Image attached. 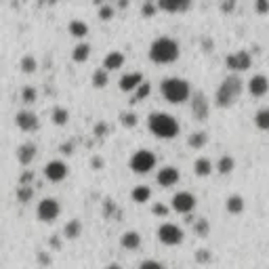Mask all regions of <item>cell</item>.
Segmentation results:
<instances>
[{
    "instance_id": "obj_1",
    "label": "cell",
    "mask_w": 269,
    "mask_h": 269,
    "mask_svg": "<svg viewBox=\"0 0 269 269\" xmlns=\"http://www.w3.org/2000/svg\"><path fill=\"white\" fill-rule=\"evenodd\" d=\"M148 129L158 139H175L179 135V122L166 112H152L148 118Z\"/></svg>"
},
{
    "instance_id": "obj_2",
    "label": "cell",
    "mask_w": 269,
    "mask_h": 269,
    "mask_svg": "<svg viewBox=\"0 0 269 269\" xmlns=\"http://www.w3.org/2000/svg\"><path fill=\"white\" fill-rule=\"evenodd\" d=\"M244 91V82L240 80V76H227L219 88H217V93H214V103H217L219 107H231L242 95Z\"/></svg>"
},
{
    "instance_id": "obj_3",
    "label": "cell",
    "mask_w": 269,
    "mask_h": 269,
    "mask_svg": "<svg viewBox=\"0 0 269 269\" xmlns=\"http://www.w3.org/2000/svg\"><path fill=\"white\" fill-rule=\"evenodd\" d=\"M150 59L156 63H173L179 59V42L168 36H160L150 46Z\"/></svg>"
},
{
    "instance_id": "obj_4",
    "label": "cell",
    "mask_w": 269,
    "mask_h": 269,
    "mask_svg": "<svg viewBox=\"0 0 269 269\" xmlns=\"http://www.w3.org/2000/svg\"><path fill=\"white\" fill-rule=\"evenodd\" d=\"M160 91H162V97L170 103H183L191 97L189 82L183 80V78H177V76L164 78L162 82H160Z\"/></svg>"
},
{
    "instance_id": "obj_5",
    "label": "cell",
    "mask_w": 269,
    "mask_h": 269,
    "mask_svg": "<svg viewBox=\"0 0 269 269\" xmlns=\"http://www.w3.org/2000/svg\"><path fill=\"white\" fill-rule=\"evenodd\" d=\"M129 166L137 175H145L156 166V154L150 150H137L129 160Z\"/></svg>"
},
{
    "instance_id": "obj_6",
    "label": "cell",
    "mask_w": 269,
    "mask_h": 269,
    "mask_svg": "<svg viewBox=\"0 0 269 269\" xmlns=\"http://www.w3.org/2000/svg\"><path fill=\"white\" fill-rule=\"evenodd\" d=\"M36 214L42 223H53L57 221V217L61 214V206L57 198H42L38 202V208H36Z\"/></svg>"
},
{
    "instance_id": "obj_7",
    "label": "cell",
    "mask_w": 269,
    "mask_h": 269,
    "mask_svg": "<svg viewBox=\"0 0 269 269\" xmlns=\"http://www.w3.org/2000/svg\"><path fill=\"white\" fill-rule=\"evenodd\" d=\"M158 240L166 246H177L183 242V229L175 223H162L158 227Z\"/></svg>"
},
{
    "instance_id": "obj_8",
    "label": "cell",
    "mask_w": 269,
    "mask_h": 269,
    "mask_svg": "<svg viewBox=\"0 0 269 269\" xmlns=\"http://www.w3.org/2000/svg\"><path fill=\"white\" fill-rule=\"evenodd\" d=\"M225 65L231 71H246L253 67V55H250L248 51H236V53H231V55H227Z\"/></svg>"
},
{
    "instance_id": "obj_9",
    "label": "cell",
    "mask_w": 269,
    "mask_h": 269,
    "mask_svg": "<svg viewBox=\"0 0 269 269\" xmlns=\"http://www.w3.org/2000/svg\"><path fill=\"white\" fill-rule=\"evenodd\" d=\"M67 173H69V168H67V164L63 162V160H51V162L44 164V177L53 183L63 181V179L67 177Z\"/></svg>"
},
{
    "instance_id": "obj_10",
    "label": "cell",
    "mask_w": 269,
    "mask_h": 269,
    "mask_svg": "<svg viewBox=\"0 0 269 269\" xmlns=\"http://www.w3.org/2000/svg\"><path fill=\"white\" fill-rule=\"evenodd\" d=\"M195 208V195L189 191H177L173 195V210L181 212V214H189Z\"/></svg>"
},
{
    "instance_id": "obj_11",
    "label": "cell",
    "mask_w": 269,
    "mask_h": 269,
    "mask_svg": "<svg viewBox=\"0 0 269 269\" xmlns=\"http://www.w3.org/2000/svg\"><path fill=\"white\" fill-rule=\"evenodd\" d=\"M208 110H210V107H208L206 95L204 93H195L191 97V114H193V118L200 120V122H204L208 118Z\"/></svg>"
},
{
    "instance_id": "obj_12",
    "label": "cell",
    "mask_w": 269,
    "mask_h": 269,
    "mask_svg": "<svg viewBox=\"0 0 269 269\" xmlns=\"http://www.w3.org/2000/svg\"><path fill=\"white\" fill-rule=\"evenodd\" d=\"M15 124L19 127L21 131H26V133H30V131H36L38 129V116H36L34 112H30V110H21V112H17V116H15Z\"/></svg>"
},
{
    "instance_id": "obj_13",
    "label": "cell",
    "mask_w": 269,
    "mask_h": 269,
    "mask_svg": "<svg viewBox=\"0 0 269 269\" xmlns=\"http://www.w3.org/2000/svg\"><path fill=\"white\" fill-rule=\"evenodd\" d=\"M248 93L253 97H265L269 93V78L265 74H255L248 80Z\"/></svg>"
},
{
    "instance_id": "obj_14",
    "label": "cell",
    "mask_w": 269,
    "mask_h": 269,
    "mask_svg": "<svg viewBox=\"0 0 269 269\" xmlns=\"http://www.w3.org/2000/svg\"><path fill=\"white\" fill-rule=\"evenodd\" d=\"M143 82H145V80H143L141 71H129V74H124L120 78V91H124V93H135Z\"/></svg>"
},
{
    "instance_id": "obj_15",
    "label": "cell",
    "mask_w": 269,
    "mask_h": 269,
    "mask_svg": "<svg viewBox=\"0 0 269 269\" xmlns=\"http://www.w3.org/2000/svg\"><path fill=\"white\" fill-rule=\"evenodd\" d=\"M179 177H181V175H179L177 166H162L158 170V175H156V181L162 187H173V185H177Z\"/></svg>"
},
{
    "instance_id": "obj_16",
    "label": "cell",
    "mask_w": 269,
    "mask_h": 269,
    "mask_svg": "<svg viewBox=\"0 0 269 269\" xmlns=\"http://www.w3.org/2000/svg\"><path fill=\"white\" fill-rule=\"evenodd\" d=\"M36 154H38V148H36V143H32V141H26L17 148V160H19L21 166H30L34 162Z\"/></svg>"
},
{
    "instance_id": "obj_17",
    "label": "cell",
    "mask_w": 269,
    "mask_h": 269,
    "mask_svg": "<svg viewBox=\"0 0 269 269\" xmlns=\"http://www.w3.org/2000/svg\"><path fill=\"white\" fill-rule=\"evenodd\" d=\"M124 61H127V57H124V53L122 51H112V53H107L105 59H103V67L107 71H114V69H120L124 65Z\"/></svg>"
},
{
    "instance_id": "obj_18",
    "label": "cell",
    "mask_w": 269,
    "mask_h": 269,
    "mask_svg": "<svg viewBox=\"0 0 269 269\" xmlns=\"http://www.w3.org/2000/svg\"><path fill=\"white\" fill-rule=\"evenodd\" d=\"M120 244H122V248H127V250H137L141 246V234L135 231V229L124 231L122 238H120Z\"/></svg>"
},
{
    "instance_id": "obj_19",
    "label": "cell",
    "mask_w": 269,
    "mask_h": 269,
    "mask_svg": "<svg viewBox=\"0 0 269 269\" xmlns=\"http://www.w3.org/2000/svg\"><path fill=\"white\" fill-rule=\"evenodd\" d=\"M80 234H82V223H80L78 219H71V221L65 223V227H63V238L76 240Z\"/></svg>"
},
{
    "instance_id": "obj_20",
    "label": "cell",
    "mask_w": 269,
    "mask_h": 269,
    "mask_svg": "<svg viewBox=\"0 0 269 269\" xmlns=\"http://www.w3.org/2000/svg\"><path fill=\"white\" fill-rule=\"evenodd\" d=\"M225 208H227V212H231V214H240V212L244 210V198H242L240 193L229 195V198L225 200Z\"/></svg>"
},
{
    "instance_id": "obj_21",
    "label": "cell",
    "mask_w": 269,
    "mask_h": 269,
    "mask_svg": "<svg viewBox=\"0 0 269 269\" xmlns=\"http://www.w3.org/2000/svg\"><path fill=\"white\" fill-rule=\"evenodd\" d=\"M71 57H74L76 63H84L88 57H91V44L78 42V44L74 46V51H71Z\"/></svg>"
},
{
    "instance_id": "obj_22",
    "label": "cell",
    "mask_w": 269,
    "mask_h": 269,
    "mask_svg": "<svg viewBox=\"0 0 269 269\" xmlns=\"http://www.w3.org/2000/svg\"><path fill=\"white\" fill-rule=\"evenodd\" d=\"M67 30H69V34L74 36V38H84V36L88 34V23L82 21V19H71Z\"/></svg>"
},
{
    "instance_id": "obj_23",
    "label": "cell",
    "mask_w": 269,
    "mask_h": 269,
    "mask_svg": "<svg viewBox=\"0 0 269 269\" xmlns=\"http://www.w3.org/2000/svg\"><path fill=\"white\" fill-rule=\"evenodd\" d=\"M131 198H133V202H137V204H145V202L152 198V189H150L148 185H137V187L131 191Z\"/></svg>"
},
{
    "instance_id": "obj_24",
    "label": "cell",
    "mask_w": 269,
    "mask_h": 269,
    "mask_svg": "<svg viewBox=\"0 0 269 269\" xmlns=\"http://www.w3.org/2000/svg\"><path fill=\"white\" fill-rule=\"evenodd\" d=\"M91 82H93V86H95V88H105V86H107V82H110V71H107L105 67H97V69L93 71Z\"/></svg>"
},
{
    "instance_id": "obj_25",
    "label": "cell",
    "mask_w": 269,
    "mask_h": 269,
    "mask_svg": "<svg viewBox=\"0 0 269 269\" xmlns=\"http://www.w3.org/2000/svg\"><path fill=\"white\" fill-rule=\"evenodd\" d=\"M212 162H210V160L208 158H198V160H195V162H193V173L195 175H198V177H208L210 173H212Z\"/></svg>"
},
{
    "instance_id": "obj_26",
    "label": "cell",
    "mask_w": 269,
    "mask_h": 269,
    "mask_svg": "<svg viewBox=\"0 0 269 269\" xmlns=\"http://www.w3.org/2000/svg\"><path fill=\"white\" fill-rule=\"evenodd\" d=\"M158 9L168 11V13L187 11V9H189V3H187V0H183V3H173V0H160V3H158Z\"/></svg>"
},
{
    "instance_id": "obj_27",
    "label": "cell",
    "mask_w": 269,
    "mask_h": 269,
    "mask_svg": "<svg viewBox=\"0 0 269 269\" xmlns=\"http://www.w3.org/2000/svg\"><path fill=\"white\" fill-rule=\"evenodd\" d=\"M187 143L193 148V150H202L206 143H208V135L204 133V131H195V133H191L189 135V139H187Z\"/></svg>"
},
{
    "instance_id": "obj_28",
    "label": "cell",
    "mask_w": 269,
    "mask_h": 269,
    "mask_svg": "<svg viewBox=\"0 0 269 269\" xmlns=\"http://www.w3.org/2000/svg\"><path fill=\"white\" fill-rule=\"evenodd\" d=\"M236 168V160H234V156H221L219 158V162H217V170L221 173V175H229L231 170Z\"/></svg>"
},
{
    "instance_id": "obj_29",
    "label": "cell",
    "mask_w": 269,
    "mask_h": 269,
    "mask_svg": "<svg viewBox=\"0 0 269 269\" xmlns=\"http://www.w3.org/2000/svg\"><path fill=\"white\" fill-rule=\"evenodd\" d=\"M51 120L57 124V127H65V124L69 122V112L65 110V107H55V110L51 112Z\"/></svg>"
},
{
    "instance_id": "obj_30",
    "label": "cell",
    "mask_w": 269,
    "mask_h": 269,
    "mask_svg": "<svg viewBox=\"0 0 269 269\" xmlns=\"http://www.w3.org/2000/svg\"><path fill=\"white\" fill-rule=\"evenodd\" d=\"M19 67L23 74H34L36 69H38V59H36L34 55H23L21 61H19Z\"/></svg>"
},
{
    "instance_id": "obj_31",
    "label": "cell",
    "mask_w": 269,
    "mask_h": 269,
    "mask_svg": "<svg viewBox=\"0 0 269 269\" xmlns=\"http://www.w3.org/2000/svg\"><path fill=\"white\" fill-rule=\"evenodd\" d=\"M255 124L261 131H269V107H263L255 114Z\"/></svg>"
},
{
    "instance_id": "obj_32",
    "label": "cell",
    "mask_w": 269,
    "mask_h": 269,
    "mask_svg": "<svg viewBox=\"0 0 269 269\" xmlns=\"http://www.w3.org/2000/svg\"><path fill=\"white\" fill-rule=\"evenodd\" d=\"M34 198V187L32 185H17V200L28 204Z\"/></svg>"
},
{
    "instance_id": "obj_33",
    "label": "cell",
    "mask_w": 269,
    "mask_h": 269,
    "mask_svg": "<svg viewBox=\"0 0 269 269\" xmlns=\"http://www.w3.org/2000/svg\"><path fill=\"white\" fill-rule=\"evenodd\" d=\"M193 231H195V236H200V238H206L208 234H210V223L204 219V217H200V219H195V223H193Z\"/></svg>"
},
{
    "instance_id": "obj_34",
    "label": "cell",
    "mask_w": 269,
    "mask_h": 269,
    "mask_svg": "<svg viewBox=\"0 0 269 269\" xmlns=\"http://www.w3.org/2000/svg\"><path fill=\"white\" fill-rule=\"evenodd\" d=\"M150 91H152V86H150V82H143L139 88H137V91H135V95H133V99H131V103L135 105L137 101H143V99H145L148 95H150Z\"/></svg>"
},
{
    "instance_id": "obj_35",
    "label": "cell",
    "mask_w": 269,
    "mask_h": 269,
    "mask_svg": "<svg viewBox=\"0 0 269 269\" xmlns=\"http://www.w3.org/2000/svg\"><path fill=\"white\" fill-rule=\"evenodd\" d=\"M120 122H122L127 129H133V127H137L139 118H137L135 112H122V114H120Z\"/></svg>"
},
{
    "instance_id": "obj_36",
    "label": "cell",
    "mask_w": 269,
    "mask_h": 269,
    "mask_svg": "<svg viewBox=\"0 0 269 269\" xmlns=\"http://www.w3.org/2000/svg\"><path fill=\"white\" fill-rule=\"evenodd\" d=\"M97 13H99V19H103V21H110L112 17H114V7H112V5H107V3H101Z\"/></svg>"
},
{
    "instance_id": "obj_37",
    "label": "cell",
    "mask_w": 269,
    "mask_h": 269,
    "mask_svg": "<svg viewBox=\"0 0 269 269\" xmlns=\"http://www.w3.org/2000/svg\"><path fill=\"white\" fill-rule=\"evenodd\" d=\"M36 99H38V91H36L34 86H23V91H21V101H23V103H34Z\"/></svg>"
},
{
    "instance_id": "obj_38",
    "label": "cell",
    "mask_w": 269,
    "mask_h": 269,
    "mask_svg": "<svg viewBox=\"0 0 269 269\" xmlns=\"http://www.w3.org/2000/svg\"><path fill=\"white\" fill-rule=\"evenodd\" d=\"M107 133H110V124H107L105 120H99V122H95V127H93V135H95L97 139L105 137Z\"/></svg>"
},
{
    "instance_id": "obj_39",
    "label": "cell",
    "mask_w": 269,
    "mask_h": 269,
    "mask_svg": "<svg viewBox=\"0 0 269 269\" xmlns=\"http://www.w3.org/2000/svg\"><path fill=\"white\" fill-rule=\"evenodd\" d=\"M141 13L143 17H154L158 13V3H152V0H145V3L141 5Z\"/></svg>"
},
{
    "instance_id": "obj_40",
    "label": "cell",
    "mask_w": 269,
    "mask_h": 269,
    "mask_svg": "<svg viewBox=\"0 0 269 269\" xmlns=\"http://www.w3.org/2000/svg\"><path fill=\"white\" fill-rule=\"evenodd\" d=\"M139 269H166L160 261H156V259H148V261H143L141 265H139Z\"/></svg>"
},
{
    "instance_id": "obj_41",
    "label": "cell",
    "mask_w": 269,
    "mask_h": 269,
    "mask_svg": "<svg viewBox=\"0 0 269 269\" xmlns=\"http://www.w3.org/2000/svg\"><path fill=\"white\" fill-rule=\"evenodd\" d=\"M195 261H198V263H208L210 261V250H206V248L195 250Z\"/></svg>"
},
{
    "instance_id": "obj_42",
    "label": "cell",
    "mask_w": 269,
    "mask_h": 269,
    "mask_svg": "<svg viewBox=\"0 0 269 269\" xmlns=\"http://www.w3.org/2000/svg\"><path fill=\"white\" fill-rule=\"evenodd\" d=\"M59 152L63 156H71V154H74V143H71V141H63L61 145H59Z\"/></svg>"
},
{
    "instance_id": "obj_43",
    "label": "cell",
    "mask_w": 269,
    "mask_h": 269,
    "mask_svg": "<svg viewBox=\"0 0 269 269\" xmlns=\"http://www.w3.org/2000/svg\"><path fill=\"white\" fill-rule=\"evenodd\" d=\"M255 11L261 13V15L269 13V0H257V3H255Z\"/></svg>"
},
{
    "instance_id": "obj_44",
    "label": "cell",
    "mask_w": 269,
    "mask_h": 269,
    "mask_svg": "<svg viewBox=\"0 0 269 269\" xmlns=\"http://www.w3.org/2000/svg\"><path fill=\"white\" fill-rule=\"evenodd\" d=\"M91 166H93L95 170H101V168L105 166V160H103L101 156H93V160H91Z\"/></svg>"
},
{
    "instance_id": "obj_45",
    "label": "cell",
    "mask_w": 269,
    "mask_h": 269,
    "mask_svg": "<svg viewBox=\"0 0 269 269\" xmlns=\"http://www.w3.org/2000/svg\"><path fill=\"white\" fill-rule=\"evenodd\" d=\"M152 212H154V214H160V217H166V214H168V208H166L164 204H154Z\"/></svg>"
},
{
    "instance_id": "obj_46",
    "label": "cell",
    "mask_w": 269,
    "mask_h": 269,
    "mask_svg": "<svg viewBox=\"0 0 269 269\" xmlns=\"http://www.w3.org/2000/svg\"><path fill=\"white\" fill-rule=\"evenodd\" d=\"M30 181H34V173H32V170H28V173H23V175H21L19 185H30Z\"/></svg>"
},
{
    "instance_id": "obj_47",
    "label": "cell",
    "mask_w": 269,
    "mask_h": 269,
    "mask_svg": "<svg viewBox=\"0 0 269 269\" xmlns=\"http://www.w3.org/2000/svg\"><path fill=\"white\" fill-rule=\"evenodd\" d=\"M234 7H236V3H223V5H221L223 11H234Z\"/></svg>"
},
{
    "instance_id": "obj_48",
    "label": "cell",
    "mask_w": 269,
    "mask_h": 269,
    "mask_svg": "<svg viewBox=\"0 0 269 269\" xmlns=\"http://www.w3.org/2000/svg\"><path fill=\"white\" fill-rule=\"evenodd\" d=\"M105 269H122V265H118V263H110V265H107Z\"/></svg>"
}]
</instances>
